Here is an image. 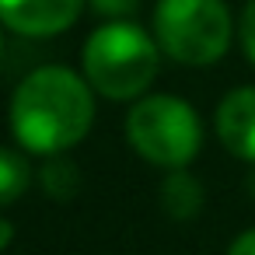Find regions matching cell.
Returning a JSON list of instances; mask_svg holds the SVG:
<instances>
[{
    "label": "cell",
    "mask_w": 255,
    "mask_h": 255,
    "mask_svg": "<svg viewBox=\"0 0 255 255\" xmlns=\"http://www.w3.org/2000/svg\"><path fill=\"white\" fill-rule=\"evenodd\" d=\"M95 123V95L70 67H39L11 95L14 140L42 157L77 147Z\"/></svg>",
    "instance_id": "obj_1"
},
{
    "label": "cell",
    "mask_w": 255,
    "mask_h": 255,
    "mask_svg": "<svg viewBox=\"0 0 255 255\" xmlns=\"http://www.w3.org/2000/svg\"><path fill=\"white\" fill-rule=\"evenodd\" d=\"M81 60L91 91L112 102H129L140 98L157 77L161 46L133 21H109L88 35Z\"/></svg>",
    "instance_id": "obj_2"
},
{
    "label": "cell",
    "mask_w": 255,
    "mask_h": 255,
    "mask_svg": "<svg viewBox=\"0 0 255 255\" xmlns=\"http://www.w3.org/2000/svg\"><path fill=\"white\" fill-rule=\"evenodd\" d=\"M126 140L147 164L178 171L199 154L203 126L185 98L150 95L126 112Z\"/></svg>",
    "instance_id": "obj_3"
},
{
    "label": "cell",
    "mask_w": 255,
    "mask_h": 255,
    "mask_svg": "<svg viewBox=\"0 0 255 255\" xmlns=\"http://www.w3.org/2000/svg\"><path fill=\"white\" fill-rule=\"evenodd\" d=\"M231 11L224 0H157L154 39L161 53L185 67H210L231 46Z\"/></svg>",
    "instance_id": "obj_4"
},
{
    "label": "cell",
    "mask_w": 255,
    "mask_h": 255,
    "mask_svg": "<svg viewBox=\"0 0 255 255\" xmlns=\"http://www.w3.org/2000/svg\"><path fill=\"white\" fill-rule=\"evenodd\" d=\"M84 11V0H0V25L28 39L67 32Z\"/></svg>",
    "instance_id": "obj_5"
},
{
    "label": "cell",
    "mask_w": 255,
    "mask_h": 255,
    "mask_svg": "<svg viewBox=\"0 0 255 255\" xmlns=\"http://www.w3.org/2000/svg\"><path fill=\"white\" fill-rule=\"evenodd\" d=\"M217 136L234 157L255 164V88H234L224 95L217 105Z\"/></svg>",
    "instance_id": "obj_6"
},
{
    "label": "cell",
    "mask_w": 255,
    "mask_h": 255,
    "mask_svg": "<svg viewBox=\"0 0 255 255\" xmlns=\"http://www.w3.org/2000/svg\"><path fill=\"white\" fill-rule=\"evenodd\" d=\"M161 210L171 220H192L203 210V185L196 175H189L185 168L168 171V178L161 182Z\"/></svg>",
    "instance_id": "obj_7"
},
{
    "label": "cell",
    "mask_w": 255,
    "mask_h": 255,
    "mask_svg": "<svg viewBox=\"0 0 255 255\" xmlns=\"http://www.w3.org/2000/svg\"><path fill=\"white\" fill-rule=\"evenodd\" d=\"M39 185H42V192L49 199H70L81 189V171L74 168V161L56 154L39 168Z\"/></svg>",
    "instance_id": "obj_8"
},
{
    "label": "cell",
    "mask_w": 255,
    "mask_h": 255,
    "mask_svg": "<svg viewBox=\"0 0 255 255\" xmlns=\"http://www.w3.org/2000/svg\"><path fill=\"white\" fill-rule=\"evenodd\" d=\"M32 182V171H28V161L7 147H0V206H7L14 199L25 196Z\"/></svg>",
    "instance_id": "obj_9"
},
{
    "label": "cell",
    "mask_w": 255,
    "mask_h": 255,
    "mask_svg": "<svg viewBox=\"0 0 255 255\" xmlns=\"http://www.w3.org/2000/svg\"><path fill=\"white\" fill-rule=\"evenodd\" d=\"M238 42H241V53L248 56V63L255 67V0L241 7V18H238Z\"/></svg>",
    "instance_id": "obj_10"
},
{
    "label": "cell",
    "mask_w": 255,
    "mask_h": 255,
    "mask_svg": "<svg viewBox=\"0 0 255 255\" xmlns=\"http://www.w3.org/2000/svg\"><path fill=\"white\" fill-rule=\"evenodd\" d=\"M136 4H140V0H91V7L98 14L112 18V21H126V14L136 11Z\"/></svg>",
    "instance_id": "obj_11"
},
{
    "label": "cell",
    "mask_w": 255,
    "mask_h": 255,
    "mask_svg": "<svg viewBox=\"0 0 255 255\" xmlns=\"http://www.w3.org/2000/svg\"><path fill=\"white\" fill-rule=\"evenodd\" d=\"M227 255H255V227H252V231H241V234L231 241Z\"/></svg>",
    "instance_id": "obj_12"
},
{
    "label": "cell",
    "mask_w": 255,
    "mask_h": 255,
    "mask_svg": "<svg viewBox=\"0 0 255 255\" xmlns=\"http://www.w3.org/2000/svg\"><path fill=\"white\" fill-rule=\"evenodd\" d=\"M11 241H14V224L11 220H0V252L11 248Z\"/></svg>",
    "instance_id": "obj_13"
},
{
    "label": "cell",
    "mask_w": 255,
    "mask_h": 255,
    "mask_svg": "<svg viewBox=\"0 0 255 255\" xmlns=\"http://www.w3.org/2000/svg\"><path fill=\"white\" fill-rule=\"evenodd\" d=\"M0 46H4V39H0Z\"/></svg>",
    "instance_id": "obj_14"
}]
</instances>
